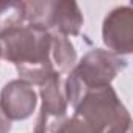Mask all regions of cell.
<instances>
[{"mask_svg": "<svg viewBox=\"0 0 133 133\" xmlns=\"http://www.w3.org/2000/svg\"><path fill=\"white\" fill-rule=\"evenodd\" d=\"M103 42L111 53H130L133 50V11L128 6L113 10L102 28Z\"/></svg>", "mask_w": 133, "mask_h": 133, "instance_id": "obj_6", "label": "cell"}, {"mask_svg": "<svg viewBox=\"0 0 133 133\" xmlns=\"http://www.w3.org/2000/svg\"><path fill=\"white\" fill-rule=\"evenodd\" d=\"M27 24L25 2H0V36Z\"/></svg>", "mask_w": 133, "mask_h": 133, "instance_id": "obj_9", "label": "cell"}, {"mask_svg": "<svg viewBox=\"0 0 133 133\" xmlns=\"http://www.w3.org/2000/svg\"><path fill=\"white\" fill-rule=\"evenodd\" d=\"M36 107V92L24 80L6 83L0 94V108L10 121H24L31 116Z\"/></svg>", "mask_w": 133, "mask_h": 133, "instance_id": "obj_7", "label": "cell"}, {"mask_svg": "<svg viewBox=\"0 0 133 133\" xmlns=\"http://www.w3.org/2000/svg\"><path fill=\"white\" fill-rule=\"evenodd\" d=\"M41 99L42 105L35 133H55L66 119V111H68L64 86L58 72H55L44 85H41Z\"/></svg>", "mask_w": 133, "mask_h": 133, "instance_id": "obj_5", "label": "cell"}, {"mask_svg": "<svg viewBox=\"0 0 133 133\" xmlns=\"http://www.w3.org/2000/svg\"><path fill=\"white\" fill-rule=\"evenodd\" d=\"M127 61L108 50L96 49L86 53L80 63L74 66L64 83V96L74 108L86 92L110 86L116 75L125 69Z\"/></svg>", "mask_w": 133, "mask_h": 133, "instance_id": "obj_2", "label": "cell"}, {"mask_svg": "<svg viewBox=\"0 0 133 133\" xmlns=\"http://www.w3.org/2000/svg\"><path fill=\"white\" fill-rule=\"evenodd\" d=\"M55 133H99V131L92 128L88 122H85L82 117L74 114L71 119L66 117Z\"/></svg>", "mask_w": 133, "mask_h": 133, "instance_id": "obj_10", "label": "cell"}, {"mask_svg": "<svg viewBox=\"0 0 133 133\" xmlns=\"http://www.w3.org/2000/svg\"><path fill=\"white\" fill-rule=\"evenodd\" d=\"M50 58H52L53 69L59 75L69 74L77 63V53L74 50V45L68 38L61 35H52Z\"/></svg>", "mask_w": 133, "mask_h": 133, "instance_id": "obj_8", "label": "cell"}, {"mask_svg": "<svg viewBox=\"0 0 133 133\" xmlns=\"http://www.w3.org/2000/svg\"><path fill=\"white\" fill-rule=\"evenodd\" d=\"M27 24L39 25L50 35L75 36L83 16L75 2H25Z\"/></svg>", "mask_w": 133, "mask_h": 133, "instance_id": "obj_4", "label": "cell"}, {"mask_svg": "<svg viewBox=\"0 0 133 133\" xmlns=\"http://www.w3.org/2000/svg\"><path fill=\"white\" fill-rule=\"evenodd\" d=\"M75 116L82 117L99 133H114L130 128L131 121L127 108L117 99L111 86L92 89L75 107Z\"/></svg>", "mask_w": 133, "mask_h": 133, "instance_id": "obj_3", "label": "cell"}, {"mask_svg": "<svg viewBox=\"0 0 133 133\" xmlns=\"http://www.w3.org/2000/svg\"><path fill=\"white\" fill-rule=\"evenodd\" d=\"M11 130V121L5 116V113L0 108V133H10Z\"/></svg>", "mask_w": 133, "mask_h": 133, "instance_id": "obj_11", "label": "cell"}, {"mask_svg": "<svg viewBox=\"0 0 133 133\" xmlns=\"http://www.w3.org/2000/svg\"><path fill=\"white\" fill-rule=\"evenodd\" d=\"M0 56H2V52H0Z\"/></svg>", "mask_w": 133, "mask_h": 133, "instance_id": "obj_12", "label": "cell"}, {"mask_svg": "<svg viewBox=\"0 0 133 133\" xmlns=\"http://www.w3.org/2000/svg\"><path fill=\"white\" fill-rule=\"evenodd\" d=\"M52 35L39 25L24 24L0 36L2 58L14 63L21 80L44 85L56 71L50 58Z\"/></svg>", "mask_w": 133, "mask_h": 133, "instance_id": "obj_1", "label": "cell"}]
</instances>
